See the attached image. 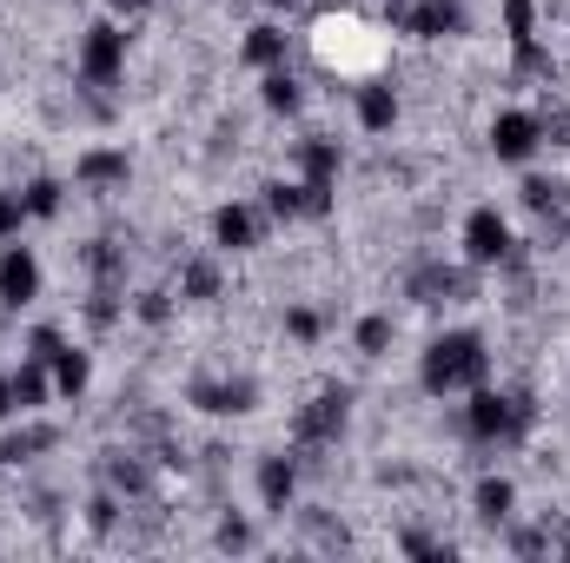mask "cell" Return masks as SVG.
I'll return each mask as SVG.
<instances>
[{
  "instance_id": "8fae6325",
  "label": "cell",
  "mask_w": 570,
  "mask_h": 563,
  "mask_svg": "<svg viewBox=\"0 0 570 563\" xmlns=\"http://www.w3.org/2000/svg\"><path fill=\"white\" fill-rule=\"evenodd\" d=\"M405 292H412V305H458V298H471V279H464L458 266L431 259V266H419V273L405 279Z\"/></svg>"
},
{
  "instance_id": "277c9868",
  "label": "cell",
  "mask_w": 570,
  "mask_h": 563,
  "mask_svg": "<svg viewBox=\"0 0 570 563\" xmlns=\"http://www.w3.org/2000/svg\"><path fill=\"white\" fill-rule=\"evenodd\" d=\"M298 166H305V219H325L332 213V199H338V166H345V152L338 140H305L298 146Z\"/></svg>"
},
{
  "instance_id": "5b68a950",
  "label": "cell",
  "mask_w": 570,
  "mask_h": 563,
  "mask_svg": "<svg viewBox=\"0 0 570 563\" xmlns=\"http://www.w3.org/2000/svg\"><path fill=\"white\" fill-rule=\"evenodd\" d=\"M127 73V33L114 20H94L87 40H80V80L87 87H114Z\"/></svg>"
},
{
  "instance_id": "e575fe53",
  "label": "cell",
  "mask_w": 570,
  "mask_h": 563,
  "mask_svg": "<svg viewBox=\"0 0 570 563\" xmlns=\"http://www.w3.org/2000/svg\"><path fill=\"white\" fill-rule=\"evenodd\" d=\"M140 318L146 325H166V318H173V298H166V292H140Z\"/></svg>"
},
{
  "instance_id": "d6a6232c",
  "label": "cell",
  "mask_w": 570,
  "mask_h": 563,
  "mask_svg": "<svg viewBox=\"0 0 570 563\" xmlns=\"http://www.w3.org/2000/svg\"><path fill=\"white\" fill-rule=\"evenodd\" d=\"M20 219H27V199L20 192H0V239H20Z\"/></svg>"
},
{
  "instance_id": "603a6c76",
  "label": "cell",
  "mask_w": 570,
  "mask_h": 563,
  "mask_svg": "<svg viewBox=\"0 0 570 563\" xmlns=\"http://www.w3.org/2000/svg\"><path fill=\"white\" fill-rule=\"evenodd\" d=\"M87 266H94V279H100V285L127 279V253H120L114 239H94V246H87Z\"/></svg>"
},
{
  "instance_id": "d590c367",
  "label": "cell",
  "mask_w": 570,
  "mask_h": 563,
  "mask_svg": "<svg viewBox=\"0 0 570 563\" xmlns=\"http://www.w3.org/2000/svg\"><path fill=\"white\" fill-rule=\"evenodd\" d=\"M538 120H544V140L551 146H570V113L564 107H558V113H538Z\"/></svg>"
},
{
  "instance_id": "52a82bcc",
  "label": "cell",
  "mask_w": 570,
  "mask_h": 563,
  "mask_svg": "<svg viewBox=\"0 0 570 563\" xmlns=\"http://www.w3.org/2000/svg\"><path fill=\"white\" fill-rule=\"evenodd\" d=\"M464 259L471 266H504L511 259V226H504L498 206H471V219H464Z\"/></svg>"
},
{
  "instance_id": "ffe728a7",
  "label": "cell",
  "mask_w": 570,
  "mask_h": 563,
  "mask_svg": "<svg viewBox=\"0 0 570 563\" xmlns=\"http://www.w3.org/2000/svg\"><path fill=\"white\" fill-rule=\"evenodd\" d=\"M7 378H13V405H20V412H40V405H47V392H53L40 358H27V365H20V372H7Z\"/></svg>"
},
{
  "instance_id": "f546056e",
  "label": "cell",
  "mask_w": 570,
  "mask_h": 563,
  "mask_svg": "<svg viewBox=\"0 0 570 563\" xmlns=\"http://www.w3.org/2000/svg\"><path fill=\"white\" fill-rule=\"evenodd\" d=\"M385 345H392V318L372 312V318L358 325V352H365V358H385Z\"/></svg>"
},
{
  "instance_id": "4316f807",
  "label": "cell",
  "mask_w": 570,
  "mask_h": 563,
  "mask_svg": "<svg viewBox=\"0 0 570 563\" xmlns=\"http://www.w3.org/2000/svg\"><path fill=\"white\" fill-rule=\"evenodd\" d=\"M524 206H531V213H564L570 186L564 179H524Z\"/></svg>"
},
{
  "instance_id": "9c48e42d",
  "label": "cell",
  "mask_w": 570,
  "mask_h": 563,
  "mask_svg": "<svg viewBox=\"0 0 570 563\" xmlns=\"http://www.w3.org/2000/svg\"><path fill=\"white\" fill-rule=\"evenodd\" d=\"M504 33L518 47V73H551V60L538 47V0H504Z\"/></svg>"
},
{
  "instance_id": "f1b7e54d",
  "label": "cell",
  "mask_w": 570,
  "mask_h": 563,
  "mask_svg": "<svg viewBox=\"0 0 570 563\" xmlns=\"http://www.w3.org/2000/svg\"><path fill=\"white\" fill-rule=\"evenodd\" d=\"M399 551H405V557H458V544H451V537H425V531H405V537H399Z\"/></svg>"
},
{
  "instance_id": "3957f363",
  "label": "cell",
  "mask_w": 570,
  "mask_h": 563,
  "mask_svg": "<svg viewBox=\"0 0 570 563\" xmlns=\"http://www.w3.org/2000/svg\"><path fill=\"white\" fill-rule=\"evenodd\" d=\"M345 424H352V392H345V385H325L318 398H305V405L292 412V451H298V457H312V451L338 444V437H345Z\"/></svg>"
},
{
  "instance_id": "836d02e7",
  "label": "cell",
  "mask_w": 570,
  "mask_h": 563,
  "mask_svg": "<svg viewBox=\"0 0 570 563\" xmlns=\"http://www.w3.org/2000/svg\"><path fill=\"white\" fill-rule=\"evenodd\" d=\"M246 544H253V524L246 517H226L219 524V551H246Z\"/></svg>"
},
{
  "instance_id": "7c38bea8",
  "label": "cell",
  "mask_w": 570,
  "mask_h": 563,
  "mask_svg": "<svg viewBox=\"0 0 570 563\" xmlns=\"http://www.w3.org/2000/svg\"><path fill=\"white\" fill-rule=\"evenodd\" d=\"M33 292H40V259L27 253V246H7L0 253V305H33Z\"/></svg>"
},
{
  "instance_id": "9a60e30c",
  "label": "cell",
  "mask_w": 570,
  "mask_h": 563,
  "mask_svg": "<svg viewBox=\"0 0 570 563\" xmlns=\"http://www.w3.org/2000/svg\"><path fill=\"white\" fill-rule=\"evenodd\" d=\"M213 239H219V253H253L259 246V213L253 206H219L213 213Z\"/></svg>"
},
{
  "instance_id": "30bf717a",
  "label": "cell",
  "mask_w": 570,
  "mask_h": 563,
  "mask_svg": "<svg viewBox=\"0 0 570 563\" xmlns=\"http://www.w3.org/2000/svg\"><path fill=\"white\" fill-rule=\"evenodd\" d=\"M399 33H412V40H458L464 33V7L458 0H412Z\"/></svg>"
},
{
  "instance_id": "6da1fadb",
  "label": "cell",
  "mask_w": 570,
  "mask_h": 563,
  "mask_svg": "<svg viewBox=\"0 0 570 563\" xmlns=\"http://www.w3.org/2000/svg\"><path fill=\"white\" fill-rule=\"evenodd\" d=\"M484 372H491V352H484V338H478V332H438V338L425 345V365H419V378H425L431 398L478 392V385H484Z\"/></svg>"
},
{
  "instance_id": "4fadbf2b",
  "label": "cell",
  "mask_w": 570,
  "mask_h": 563,
  "mask_svg": "<svg viewBox=\"0 0 570 563\" xmlns=\"http://www.w3.org/2000/svg\"><path fill=\"white\" fill-rule=\"evenodd\" d=\"M73 179H80L87 192H114V186H127V179H134V159H127V152L94 146V152H80V159H73Z\"/></svg>"
},
{
  "instance_id": "484cf974",
  "label": "cell",
  "mask_w": 570,
  "mask_h": 563,
  "mask_svg": "<svg viewBox=\"0 0 570 563\" xmlns=\"http://www.w3.org/2000/svg\"><path fill=\"white\" fill-rule=\"evenodd\" d=\"M259 100H266L273 113H298V80H292L285 67H273V73L259 80Z\"/></svg>"
},
{
  "instance_id": "d4e9b609",
  "label": "cell",
  "mask_w": 570,
  "mask_h": 563,
  "mask_svg": "<svg viewBox=\"0 0 570 563\" xmlns=\"http://www.w3.org/2000/svg\"><path fill=\"white\" fill-rule=\"evenodd\" d=\"M179 298H199V305L219 298V266H213V259H193V266L179 273Z\"/></svg>"
},
{
  "instance_id": "cb8c5ba5",
  "label": "cell",
  "mask_w": 570,
  "mask_h": 563,
  "mask_svg": "<svg viewBox=\"0 0 570 563\" xmlns=\"http://www.w3.org/2000/svg\"><path fill=\"white\" fill-rule=\"evenodd\" d=\"M20 199H27V219H53V213L67 206V186H60V179H33Z\"/></svg>"
},
{
  "instance_id": "8d00e7d4",
  "label": "cell",
  "mask_w": 570,
  "mask_h": 563,
  "mask_svg": "<svg viewBox=\"0 0 570 563\" xmlns=\"http://www.w3.org/2000/svg\"><path fill=\"white\" fill-rule=\"evenodd\" d=\"M87 511H94V531H114V517H120V504H114V497H94Z\"/></svg>"
},
{
  "instance_id": "e0dca14e",
  "label": "cell",
  "mask_w": 570,
  "mask_h": 563,
  "mask_svg": "<svg viewBox=\"0 0 570 563\" xmlns=\"http://www.w3.org/2000/svg\"><path fill=\"white\" fill-rule=\"evenodd\" d=\"M358 127L365 134H392L399 127V93L392 87H365L358 93Z\"/></svg>"
},
{
  "instance_id": "7402d4cb",
  "label": "cell",
  "mask_w": 570,
  "mask_h": 563,
  "mask_svg": "<svg viewBox=\"0 0 570 563\" xmlns=\"http://www.w3.org/2000/svg\"><path fill=\"white\" fill-rule=\"evenodd\" d=\"M87 378H94L87 352H73V345H67V352L53 358V392H60V398H80V392H87Z\"/></svg>"
},
{
  "instance_id": "5bb4252c",
  "label": "cell",
  "mask_w": 570,
  "mask_h": 563,
  "mask_svg": "<svg viewBox=\"0 0 570 563\" xmlns=\"http://www.w3.org/2000/svg\"><path fill=\"white\" fill-rule=\"evenodd\" d=\"M292 491H298V457H285V451L259 457V504H266L273 517L292 511Z\"/></svg>"
},
{
  "instance_id": "d6986e66",
  "label": "cell",
  "mask_w": 570,
  "mask_h": 563,
  "mask_svg": "<svg viewBox=\"0 0 570 563\" xmlns=\"http://www.w3.org/2000/svg\"><path fill=\"white\" fill-rule=\"evenodd\" d=\"M107 484L127 491V497H146V491H153V471H146L134 451H114V457H107Z\"/></svg>"
},
{
  "instance_id": "7a4b0ae2",
  "label": "cell",
  "mask_w": 570,
  "mask_h": 563,
  "mask_svg": "<svg viewBox=\"0 0 570 563\" xmlns=\"http://www.w3.org/2000/svg\"><path fill=\"white\" fill-rule=\"evenodd\" d=\"M531 424H538V398L531 392H484L478 385L471 405H464V431L478 444H524Z\"/></svg>"
},
{
  "instance_id": "f35d334b",
  "label": "cell",
  "mask_w": 570,
  "mask_h": 563,
  "mask_svg": "<svg viewBox=\"0 0 570 563\" xmlns=\"http://www.w3.org/2000/svg\"><path fill=\"white\" fill-rule=\"evenodd\" d=\"M107 7H114V13H146L153 0H107Z\"/></svg>"
},
{
  "instance_id": "2e32d148",
  "label": "cell",
  "mask_w": 570,
  "mask_h": 563,
  "mask_svg": "<svg viewBox=\"0 0 570 563\" xmlns=\"http://www.w3.org/2000/svg\"><path fill=\"white\" fill-rule=\"evenodd\" d=\"M246 67H259V73L285 67V27L279 20H259V27L246 33Z\"/></svg>"
},
{
  "instance_id": "ac0fdd59",
  "label": "cell",
  "mask_w": 570,
  "mask_h": 563,
  "mask_svg": "<svg viewBox=\"0 0 570 563\" xmlns=\"http://www.w3.org/2000/svg\"><path fill=\"white\" fill-rule=\"evenodd\" d=\"M471 504H478V517H484V524H504V517H511V504H518V484H511V477H478Z\"/></svg>"
},
{
  "instance_id": "4dcf8cb0",
  "label": "cell",
  "mask_w": 570,
  "mask_h": 563,
  "mask_svg": "<svg viewBox=\"0 0 570 563\" xmlns=\"http://www.w3.org/2000/svg\"><path fill=\"white\" fill-rule=\"evenodd\" d=\"M285 332H292V338H298V345H312V338H318V332H325V318H318V312H312V305H292V312H285Z\"/></svg>"
},
{
  "instance_id": "ba28073f",
  "label": "cell",
  "mask_w": 570,
  "mask_h": 563,
  "mask_svg": "<svg viewBox=\"0 0 570 563\" xmlns=\"http://www.w3.org/2000/svg\"><path fill=\"white\" fill-rule=\"evenodd\" d=\"M538 146H544V120H538V113L511 107V113H498V120H491V152H498L504 166H524Z\"/></svg>"
},
{
  "instance_id": "ab89813d",
  "label": "cell",
  "mask_w": 570,
  "mask_h": 563,
  "mask_svg": "<svg viewBox=\"0 0 570 563\" xmlns=\"http://www.w3.org/2000/svg\"><path fill=\"white\" fill-rule=\"evenodd\" d=\"M266 7H285V13H292V7H305V0H266Z\"/></svg>"
},
{
  "instance_id": "74e56055",
  "label": "cell",
  "mask_w": 570,
  "mask_h": 563,
  "mask_svg": "<svg viewBox=\"0 0 570 563\" xmlns=\"http://www.w3.org/2000/svg\"><path fill=\"white\" fill-rule=\"evenodd\" d=\"M20 405H13V378H0V418H13Z\"/></svg>"
},
{
  "instance_id": "8992f818",
  "label": "cell",
  "mask_w": 570,
  "mask_h": 563,
  "mask_svg": "<svg viewBox=\"0 0 570 563\" xmlns=\"http://www.w3.org/2000/svg\"><path fill=\"white\" fill-rule=\"evenodd\" d=\"M186 405L206 412V418H246L259 405V385L253 378H193L186 385Z\"/></svg>"
},
{
  "instance_id": "44dd1931",
  "label": "cell",
  "mask_w": 570,
  "mask_h": 563,
  "mask_svg": "<svg viewBox=\"0 0 570 563\" xmlns=\"http://www.w3.org/2000/svg\"><path fill=\"white\" fill-rule=\"evenodd\" d=\"M60 444V431L53 424H33V431H13V437H0V464H27L33 451H53Z\"/></svg>"
},
{
  "instance_id": "83f0119b",
  "label": "cell",
  "mask_w": 570,
  "mask_h": 563,
  "mask_svg": "<svg viewBox=\"0 0 570 563\" xmlns=\"http://www.w3.org/2000/svg\"><path fill=\"white\" fill-rule=\"evenodd\" d=\"M266 213H273V219H305V186L273 179V186H266Z\"/></svg>"
},
{
  "instance_id": "1f68e13d",
  "label": "cell",
  "mask_w": 570,
  "mask_h": 563,
  "mask_svg": "<svg viewBox=\"0 0 570 563\" xmlns=\"http://www.w3.org/2000/svg\"><path fill=\"white\" fill-rule=\"evenodd\" d=\"M27 352H33V358H40V365H53V358H60V352H67V338H60V332H53V325H40V332H33V338H27Z\"/></svg>"
}]
</instances>
